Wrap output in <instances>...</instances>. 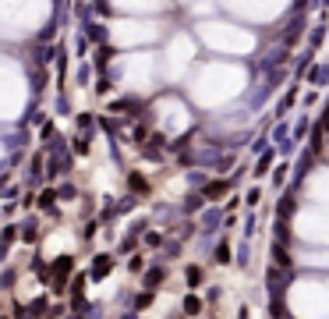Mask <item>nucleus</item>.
Segmentation results:
<instances>
[{
    "label": "nucleus",
    "mask_w": 329,
    "mask_h": 319,
    "mask_svg": "<svg viewBox=\"0 0 329 319\" xmlns=\"http://www.w3.org/2000/svg\"><path fill=\"white\" fill-rule=\"evenodd\" d=\"M85 36H88L92 43H103V39H106V29H103L99 21H88V25H85Z\"/></svg>",
    "instance_id": "obj_1"
},
{
    "label": "nucleus",
    "mask_w": 329,
    "mask_h": 319,
    "mask_svg": "<svg viewBox=\"0 0 329 319\" xmlns=\"http://www.w3.org/2000/svg\"><path fill=\"white\" fill-rule=\"evenodd\" d=\"M106 270H110V259H106V255H103V259H96V262H92V273H106Z\"/></svg>",
    "instance_id": "obj_2"
},
{
    "label": "nucleus",
    "mask_w": 329,
    "mask_h": 319,
    "mask_svg": "<svg viewBox=\"0 0 329 319\" xmlns=\"http://www.w3.org/2000/svg\"><path fill=\"white\" fill-rule=\"evenodd\" d=\"M75 153H88V139H85V135L82 139H75Z\"/></svg>",
    "instance_id": "obj_3"
},
{
    "label": "nucleus",
    "mask_w": 329,
    "mask_h": 319,
    "mask_svg": "<svg viewBox=\"0 0 329 319\" xmlns=\"http://www.w3.org/2000/svg\"><path fill=\"white\" fill-rule=\"evenodd\" d=\"M39 202H43V209H50V206H53V192H43Z\"/></svg>",
    "instance_id": "obj_4"
},
{
    "label": "nucleus",
    "mask_w": 329,
    "mask_h": 319,
    "mask_svg": "<svg viewBox=\"0 0 329 319\" xmlns=\"http://www.w3.org/2000/svg\"><path fill=\"white\" fill-rule=\"evenodd\" d=\"M131 188H135V192H142V188H145V181H142L138 174H131Z\"/></svg>",
    "instance_id": "obj_5"
}]
</instances>
